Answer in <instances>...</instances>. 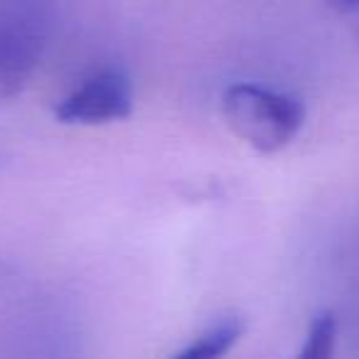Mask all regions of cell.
<instances>
[{"label": "cell", "instance_id": "3", "mask_svg": "<svg viewBox=\"0 0 359 359\" xmlns=\"http://www.w3.org/2000/svg\"><path fill=\"white\" fill-rule=\"evenodd\" d=\"M133 114V84L121 69H104L84 79L55 106V118L67 126H104Z\"/></svg>", "mask_w": 359, "mask_h": 359}, {"label": "cell", "instance_id": "5", "mask_svg": "<svg viewBox=\"0 0 359 359\" xmlns=\"http://www.w3.org/2000/svg\"><path fill=\"white\" fill-rule=\"evenodd\" d=\"M334 349H337V318L330 310H320L310 320L295 359H334Z\"/></svg>", "mask_w": 359, "mask_h": 359}, {"label": "cell", "instance_id": "6", "mask_svg": "<svg viewBox=\"0 0 359 359\" xmlns=\"http://www.w3.org/2000/svg\"><path fill=\"white\" fill-rule=\"evenodd\" d=\"M332 8L359 32V0H332Z\"/></svg>", "mask_w": 359, "mask_h": 359}, {"label": "cell", "instance_id": "2", "mask_svg": "<svg viewBox=\"0 0 359 359\" xmlns=\"http://www.w3.org/2000/svg\"><path fill=\"white\" fill-rule=\"evenodd\" d=\"M42 0H0V101L13 99L32 79L47 45Z\"/></svg>", "mask_w": 359, "mask_h": 359}, {"label": "cell", "instance_id": "1", "mask_svg": "<svg viewBox=\"0 0 359 359\" xmlns=\"http://www.w3.org/2000/svg\"><path fill=\"white\" fill-rule=\"evenodd\" d=\"M222 111L229 128L264 155L288 148L305 126V104L293 94L239 81L222 96Z\"/></svg>", "mask_w": 359, "mask_h": 359}, {"label": "cell", "instance_id": "4", "mask_svg": "<svg viewBox=\"0 0 359 359\" xmlns=\"http://www.w3.org/2000/svg\"><path fill=\"white\" fill-rule=\"evenodd\" d=\"M241 334H244V320L239 315H229V318L212 325L195 342L180 349L170 359H224V354L239 342Z\"/></svg>", "mask_w": 359, "mask_h": 359}]
</instances>
